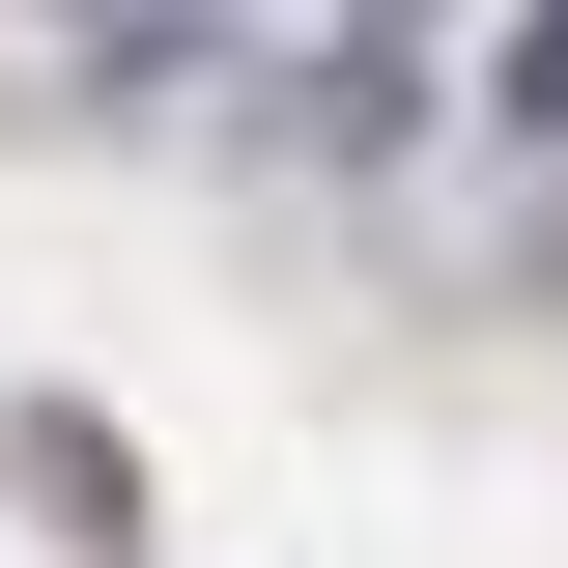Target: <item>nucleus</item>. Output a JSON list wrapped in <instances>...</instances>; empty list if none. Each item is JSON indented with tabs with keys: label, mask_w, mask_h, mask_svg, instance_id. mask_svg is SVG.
<instances>
[{
	"label": "nucleus",
	"mask_w": 568,
	"mask_h": 568,
	"mask_svg": "<svg viewBox=\"0 0 568 568\" xmlns=\"http://www.w3.org/2000/svg\"><path fill=\"white\" fill-rule=\"evenodd\" d=\"M511 114H540V142H568V0H540V29H511Z\"/></svg>",
	"instance_id": "f257e3e1"
}]
</instances>
